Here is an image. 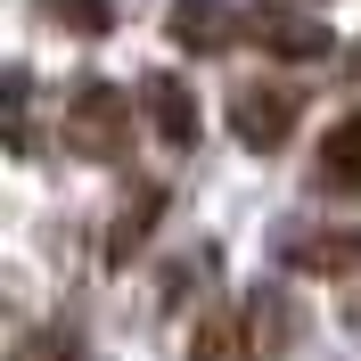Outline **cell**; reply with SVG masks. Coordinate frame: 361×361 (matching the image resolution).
Segmentation results:
<instances>
[{"mask_svg":"<svg viewBox=\"0 0 361 361\" xmlns=\"http://www.w3.org/2000/svg\"><path fill=\"white\" fill-rule=\"evenodd\" d=\"M123 140H132V107H123V90L99 82V74H82L66 99V148H82L90 164H115L123 157Z\"/></svg>","mask_w":361,"mask_h":361,"instance_id":"obj_1","label":"cell"},{"mask_svg":"<svg viewBox=\"0 0 361 361\" xmlns=\"http://www.w3.org/2000/svg\"><path fill=\"white\" fill-rule=\"evenodd\" d=\"M271 255L288 271H304V279H353L361 271V230H345V222H279Z\"/></svg>","mask_w":361,"mask_h":361,"instance_id":"obj_2","label":"cell"},{"mask_svg":"<svg viewBox=\"0 0 361 361\" xmlns=\"http://www.w3.org/2000/svg\"><path fill=\"white\" fill-rule=\"evenodd\" d=\"M247 42L271 49V58H288V66H304V58H329V17L295 8V0H255L247 8Z\"/></svg>","mask_w":361,"mask_h":361,"instance_id":"obj_3","label":"cell"},{"mask_svg":"<svg viewBox=\"0 0 361 361\" xmlns=\"http://www.w3.org/2000/svg\"><path fill=\"white\" fill-rule=\"evenodd\" d=\"M295 115H304V90L295 82H238L230 90V132L247 148H279L295 132Z\"/></svg>","mask_w":361,"mask_h":361,"instance_id":"obj_4","label":"cell"},{"mask_svg":"<svg viewBox=\"0 0 361 361\" xmlns=\"http://www.w3.org/2000/svg\"><path fill=\"white\" fill-rule=\"evenodd\" d=\"M164 33H173L189 58H214V49L247 42V8H230V0H173V8H164Z\"/></svg>","mask_w":361,"mask_h":361,"instance_id":"obj_5","label":"cell"},{"mask_svg":"<svg viewBox=\"0 0 361 361\" xmlns=\"http://www.w3.org/2000/svg\"><path fill=\"white\" fill-rule=\"evenodd\" d=\"M148 123H157L164 148H197V132H205L197 90L180 82V74H148Z\"/></svg>","mask_w":361,"mask_h":361,"instance_id":"obj_6","label":"cell"},{"mask_svg":"<svg viewBox=\"0 0 361 361\" xmlns=\"http://www.w3.org/2000/svg\"><path fill=\"white\" fill-rule=\"evenodd\" d=\"M288 337H295V312H288V295H279V288H263V295H255V304H247V353H288Z\"/></svg>","mask_w":361,"mask_h":361,"instance_id":"obj_7","label":"cell"},{"mask_svg":"<svg viewBox=\"0 0 361 361\" xmlns=\"http://www.w3.org/2000/svg\"><path fill=\"white\" fill-rule=\"evenodd\" d=\"M320 180L345 189V197H361V115H345L337 132L320 140Z\"/></svg>","mask_w":361,"mask_h":361,"instance_id":"obj_8","label":"cell"},{"mask_svg":"<svg viewBox=\"0 0 361 361\" xmlns=\"http://www.w3.org/2000/svg\"><path fill=\"white\" fill-rule=\"evenodd\" d=\"M157 214H164V189L148 180V189H140V197L115 214V230H107V255H115V263H123V255H140V238L157 230Z\"/></svg>","mask_w":361,"mask_h":361,"instance_id":"obj_9","label":"cell"},{"mask_svg":"<svg viewBox=\"0 0 361 361\" xmlns=\"http://www.w3.org/2000/svg\"><path fill=\"white\" fill-rule=\"evenodd\" d=\"M238 337H247V320L205 312L197 329H189V361H238Z\"/></svg>","mask_w":361,"mask_h":361,"instance_id":"obj_10","label":"cell"},{"mask_svg":"<svg viewBox=\"0 0 361 361\" xmlns=\"http://www.w3.org/2000/svg\"><path fill=\"white\" fill-rule=\"evenodd\" d=\"M42 8L66 25V33H90V42H99V33L115 25V0H42Z\"/></svg>","mask_w":361,"mask_h":361,"instance_id":"obj_11","label":"cell"}]
</instances>
